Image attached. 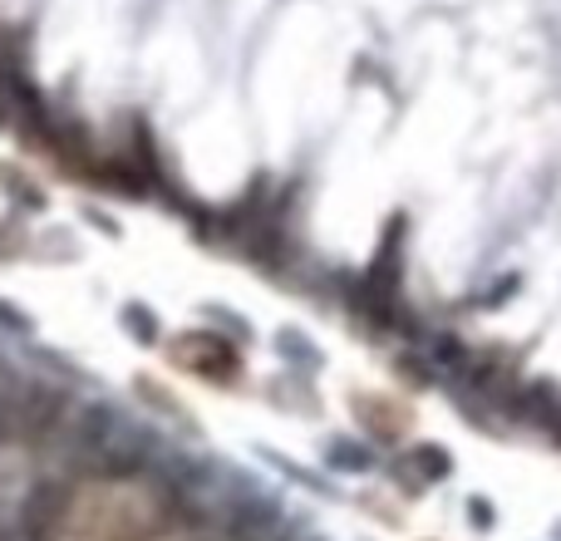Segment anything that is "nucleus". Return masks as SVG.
<instances>
[{
    "mask_svg": "<svg viewBox=\"0 0 561 541\" xmlns=\"http://www.w3.org/2000/svg\"><path fill=\"white\" fill-rule=\"evenodd\" d=\"M173 355H178V365H183V369L207 375V379H227V375H232L227 365H237L232 345H227V339H217V335H183L173 345Z\"/></svg>",
    "mask_w": 561,
    "mask_h": 541,
    "instance_id": "obj_1",
    "label": "nucleus"
}]
</instances>
